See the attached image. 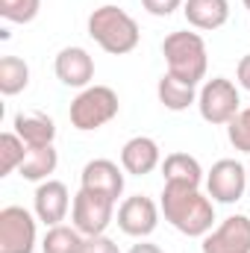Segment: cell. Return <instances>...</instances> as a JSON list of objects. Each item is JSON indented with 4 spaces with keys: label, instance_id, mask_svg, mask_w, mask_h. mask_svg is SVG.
Returning <instances> with one entry per match:
<instances>
[{
    "label": "cell",
    "instance_id": "cell-27",
    "mask_svg": "<svg viewBox=\"0 0 250 253\" xmlns=\"http://www.w3.org/2000/svg\"><path fill=\"white\" fill-rule=\"evenodd\" d=\"M236 80H239L242 88H248L250 91V53L239 59V65H236Z\"/></svg>",
    "mask_w": 250,
    "mask_h": 253
},
{
    "label": "cell",
    "instance_id": "cell-4",
    "mask_svg": "<svg viewBox=\"0 0 250 253\" xmlns=\"http://www.w3.org/2000/svg\"><path fill=\"white\" fill-rule=\"evenodd\" d=\"M118 109H121L118 94L109 85H88L71 100L68 118H71L74 129L91 132V129H100L103 124H109L118 115Z\"/></svg>",
    "mask_w": 250,
    "mask_h": 253
},
{
    "label": "cell",
    "instance_id": "cell-25",
    "mask_svg": "<svg viewBox=\"0 0 250 253\" xmlns=\"http://www.w3.org/2000/svg\"><path fill=\"white\" fill-rule=\"evenodd\" d=\"M183 3H186V0H141L144 12L153 15V18H168V15H174Z\"/></svg>",
    "mask_w": 250,
    "mask_h": 253
},
{
    "label": "cell",
    "instance_id": "cell-8",
    "mask_svg": "<svg viewBox=\"0 0 250 253\" xmlns=\"http://www.w3.org/2000/svg\"><path fill=\"white\" fill-rule=\"evenodd\" d=\"M206 191L215 203H239L248 191V171L239 159H218L206 174Z\"/></svg>",
    "mask_w": 250,
    "mask_h": 253
},
{
    "label": "cell",
    "instance_id": "cell-19",
    "mask_svg": "<svg viewBox=\"0 0 250 253\" xmlns=\"http://www.w3.org/2000/svg\"><path fill=\"white\" fill-rule=\"evenodd\" d=\"M56 165H59V153H56L53 144H47V147H30L24 165L18 168V174L24 180H30V183H44V180H50V174L56 171Z\"/></svg>",
    "mask_w": 250,
    "mask_h": 253
},
{
    "label": "cell",
    "instance_id": "cell-24",
    "mask_svg": "<svg viewBox=\"0 0 250 253\" xmlns=\"http://www.w3.org/2000/svg\"><path fill=\"white\" fill-rule=\"evenodd\" d=\"M227 135H230V144L242 153H250V106L242 109L230 124H227Z\"/></svg>",
    "mask_w": 250,
    "mask_h": 253
},
{
    "label": "cell",
    "instance_id": "cell-13",
    "mask_svg": "<svg viewBox=\"0 0 250 253\" xmlns=\"http://www.w3.org/2000/svg\"><path fill=\"white\" fill-rule=\"evenodd\" d=\"M80 183H83V189L97 191L118 203V197L124 194V168H118V162H112V159H91V162H85Z\"/></svg>",
    "mask_w": 250,
    "mask_h": 253
},
{
    "label": "cell",
    "instance_id": "cell-9",
    "mask_svg": "<svg viewBox=\"0 0 250 253\" xmlns=\"http://www.w3.org/2000/svg\"><path fill=\"white\" fill-rule=\"evenodd\" d=\"M203 253H250V218L230 215L212 233L203 236Z\"/></svg>",
    "mask_w": 250,
    "mask_h": 253
},
{
    "label": "cell",
    "instance_id": "cell-22",
    "mask_svg": "<svg viewBox=\"0 0 250 253\" xmlns=\"http://www.w3.org/2000/svg\"><path fill=\"white\" fill-rule=\"evenodd\" d=\"M27 141L18 135V132H3L0 135V177L18 171L27 159Z\"/></svg>",
    "mask_w": 250,
    "mask_h": 253
},
{
    "label": "cell",
    "instance_id": "cell-10",
    "mask_svg": "<svg viewBox=\"0 0 250 253\" xmlns=\"http://www.w3.org/2000/svg\"><path fill=\"white\" fill-rule=\"evenodd\" d=\"M159 212L162 209L150 197L132 194L118 206V227H121V233L132 236V239H147L159 227Z\"/></svg>",
    "mask_w": 250,
    "mask_h": 253
},
{
    "label": "cell",
    "instance_id": "cell-18",
    "mask_svg": "<svg viewBox=\"0 0 250 253\" xmlns=\"http://www.w3.org/2000/svg\"><path fill=\"white\" fill-rule=\"evenodd\" d=\"M162 177H165V183L200 186L203 183V168L191 153H168L165 162H162Z\"/></svg>",
    "mask_w": 250,
    "mask_h": 253
},
{
    "label": "cell",
    "instance_id": "cell-6",
    "mask_svg": "<svg viewBox=\"0 0 250 253\" xmlns=\"http://www.w3.org/2000/svg\"><path fill=\"white\" fill-rule=\"evenodd\" d=\"M112 218H115V200L88 189L77 191L74 206H71V221L85 239L88 236H103L106 227L112 224Z\"/></svg>",
    "mask_w": 250,
    "mask_h": 253
},
{
    "label": "cell",
    "instance_id": "cell-20",
    "mask_svg": "<svg viewBox=\"0 0 250 253\" xmlns=\"http://www.w3.org/2000/svg\"><path fill=\"white\" fill-rule=\"evenodd\" d=\"M30 85V65L21 56H3L0 59V94L15 97Z\"/></svg>",
    "mask_w": 250,
    "mask_h": 253
},
{
    "label": "cell",
    "instance_id": "cell-14",
    "mask_svg": "<svg viewBox=\"0 0 250 253\" xmlns=\"http://www.w3.org/2000/svg\"><path fill=\"white\" fill-rule=\"evenodd\" d=\"M162 165V150L150 135H132L121 147V168L132 177H144Z\"/></svg>",
    "mask_w": 250,
    "mask_h": 253
},
{
    "label": "cell",
    "instance_id": "cell-21",
    "mask_svg": "<svg viewBox=\"0 0 250 253\" xmlns=\"http://www.w3.org/2000/svg\"><path fill=\"white\" fill-rule=\"evenodd\" d=\"M83 245H85V236L77 227H65V224L47 227V233L42 239L44 253H83Z\"/></svg>",
    "mask_w": 250,
    "mask_h": 253
},
{
    "label": "cell",
    "instance_id": "cell-11",
    "mask_svg": "<svg viewBox=\"0 0 250 253\" xmlns=\"http://www.w3.org/2000/svg\"><path fill=\"white\" fill-rule=\"evenodd\" d=\"M53 71L59 77V83L68 88H88L94 80V59L85 47H62L56 53Z\"/></svg>",
    "mask_w": 250,
    "mask_h": 253
},
{
    "label": "cell",
    "instance_id": "cell-3",
    "mask_svg": "<svg viewBox=\"0 0 250 253\" xmlns=\"http://www.w3.org/2000/svg\"><path fill=\"white\" fill-rule=\"evenodd\" d=\"M162 56L168 62V74L197 85L206 77L209 68V50L200 33H188V30H177L171 36H165L162 42Z\"/></svg>",
    "mask_w": 250,
    "mask_h": 253
},
{
    "label": "cell",
    "instance_id": "cell-28",
    "mask_svg": "<svg viewBox=\"0 0 250 253\" xmlns=\"http://www.w3.org/2000/svg\"><path fill=\"white\" fill-rule=\"evenodd\" d=\"M129 253H165V251H162L159 245H150V242H144V239H141L138 245H132V251H129Z\"/></svg>",
    "mask_w": 250,
    "mask_h": 253
},
{
    "label": "cell",
    "instance_id": "cell-23",
    "mask_svg": "<svg viewBox=\"0 0 250 253\" xmlns=\"http://www.w3.org/2000/svg\"><path fill=\"white\" fill-rule=\"evenodd\" d=\"M39 9H42V0H0V15L12 24L36 21Z\"/></svg>",
    "mask_w": 250,
    "mask_h": 253
},
{
    "label": "cell",
    "instance_id": "cell-26",
    "mask_svg": "<svg viewBox=\"0 0 250 253\" xmlns=\"http://www.w3.org/2000/svg\"><path fill=\"white\" fill-rule=\"evenodd\" d=\"M83 253H121V248L103 233V236H88L83 245Z\"/></svg>",
    "mask_w": 250,
    "mask_h": 253
},
{
    "label": "cell",
    "instance_id": "cell-17",
    "mask_svg": "<svg viewBox=\"0 0 250 253\" xmlns=\"http://www.w3.org/2000/svg\"><path fill=\"white\" fill-rule=\"evenodd\" d=\"M156 94H159V103L171 112H183L191 103H197V85L183 83L171 74H162V80L156 83Z\"/></svg>",
    "mask_w": 250,
    "mask_h": 253
},
{
    "label": "cell",
    "instance_id": "cell-2",
    "mask_svg": "<svg viewBox=\"0 0 250 253\" xmlns=\"http://www.w3.org/2000/svg\"><path fill=\"white\" fill-rule=\"evenodd\" d=\"M88 36L100 44V50L112 53V56H124L132 53L141 42V30L135 24V18L118 9V6H100L88 15Z\"/></svg>",
    "mask_w": 250,
    "mask_h": 253
},
{
    "label": "cell",
    "instance_id": "cell-7",
    "mask_svg": "<svg viewBox=\"0 0 250 253\" xmlns=\"http://www.w3.org/2000/svg\"><path fill=\"white\" fill-rule=\"evenodd\" d=\"M36 251V218L24 206L0 209V253Z\"/></svg>",
    "mask_w": 250,
    "mask_h": 253
},
{
    "label": "cell",
    "instance_id": "cell-1",
    "mask_svg": "<svg viewBox=\"0 0 250 253\" xmlns=\"http://www.w3.org/2000/svg\"><path fill=\"white\" fill-rule=\"evenodd\" d=\"M159 209H162L165 221L188 239H203L206 233H212L215 206H212V197H206L200 191V186L165 183Z\"/></svg>",
    "mask_w": 250,
    "mask_h": 253
},
{
    "label": "cell",
    "instance_id": "cell-12",
    "mask_svg": "<svg viewBox=\"0 0 250 253\" xmlns=\"http://www.w3.org/2000/svg\"><path fill=\"white\" fill-rule=\"evenodd\" d=\"M33 206H36V218L47 227H56L68 218V209L74 206L71 203V194L68 186L59 180H44L39 183V189L33 194Z\"/></svg>",
    "mask_w": 250,
    "mask_h": 253
},
{
    "label": "cell",
    "instance_id": "cell-29",
    "mask_svg": "<svg viewBox=\"0 0 250 253\" xmlns=\"http://www.w3.org/2000/svg\"><path fill=\"white\" fill-rule=\"evenodd\" d=\"M242 3H245V9H248V12H250V0H242Z\"/></svg>",
    "mask_w": 250,
    "mask_h": 253
},
{
    "label": "cell",
    "instance_id": "cell-5",
    "mask_svg": "<svg viewBox=\"0 0 250 253\" xmlns=\"http://www.w3.org/2000/svg\"><path fill=\"white\" fill-rule=\"evenodd\" d=\"M197 109L200 118L212 126H224L230 124L239 112H242V97L233 80L227 77H212L200 85L197 91Z\"/></svg>",
    "mask_w": 250,
    "mask_h": 253
},
{
    "label": "cell",
    "instance_id": "cell-15",
    "mask_svg": "<svg viewBox=\"0 0 250 253\" xmlns=\"http://www.w3.org/2000/svg\"><path fill=\"white\" fill-rule=\"evenodd\" d=\"M183 15L194 30L212 33L230 21V0H186Z\"/></svg>",
    "mask_w": 250,
    "mask_h": 253
},
{
    "label": "cell",
    "instance_id": "cell-16",
    "mask_svg": "<svg viewBox=\"0 0 250 253\" xmlns=\"http://www.w3.org/2000/svg\"><path fill=\"white\" fill-rule=\"evenodd\" d=\"M15 132L27 141V147H47L56 138V124L44 112H18Z\"/></svg>",
    "mask_w": 250,
    "mask_h": 253
}]
</instances>
